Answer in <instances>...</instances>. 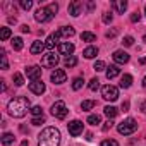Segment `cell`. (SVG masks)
<instances>
[{"instance_id": "cell-42", "label": "cell", "mask_w": 146, "mask_h": 146, "mask_svg": "<svg viewBox=\"0 0 146 146\" xmlns=\"http://www.w3.org/2000/svg\"><path fill=\"white\" fill-rule=\"evenodd\" d=\"M112 125H113V120L110 119L108 122H105V125H103V131H108V129H112Z\"/></svg>"}, {"instance_id": "cell-32", "label": "cell", "mask_w": 146, "mask_h": 146, "mask_svg": "<svg viewBox=\"0 0 146 146\" xmlns=\"http://www.w3.org/2000/svg\"><path fill=\"white\" fill-rule=\"evenodd\" d=\"M88 88H90L91 91H96V90L100 88V81H98L96 78H93V79L90 81V84H88Z\"/></svg>"}, {"instance_id": "cell-27", "label": "cell", "mask_w": 146, "mask_h": 146, "mask_svg": "<svg viewBox=\"0 0 146 146\" xmlns=\"http://www.w3.org/2000/svg\"><path fill=\"white\" fill-rule=\"evenodd\" d=\"M83 83H84L83 78H74V81H72V90H74V91L81 90V88H83Z\"/></svg>"}, {"instance_id": "cell-43", "label": "cell", "mask_w": 146, "mask_h": 146, "mask_svg": "<svg viewBox=\"0 0 146 146\" xmlns=\"http://www.w3.org/2000/svg\"><path fill=\"white\" fill-rule=\"evenodd\" d=\"M117 35V29H110V31H107V38H113Z\"/></svg>"}, {"instance_id": "cell-34", "label": "cell", "mask_w": 146, "mask_h": 146, "mask_svg": "<svg viewBox=\"0 0 146 146\" xmlns=\"http://www.w3.org/2000/svg\"><path fill=\"white\" fill-rule=\"evenodd\" d=\"M0 53H2V55H0V58H2V69L5 70V69H9V62H7V55H5V50H2Z\"/></svg>"}, {"instance_id": "cell-46", "label": "cell", "mask_w": 146, "mask_h": 146, "mask_svg": "<svg viewBox=\"0 0 146 146\" xmlns=\"http://www.w3.org/2000/svg\"><path fill=\"white\" fill-rule=\"evenodd\" d=\"M139 108H141V112H143V113H146V100L141 103V107H139Z\"/></svg>"}, {"instance_id": "cell-11", "label": "cell", "mask_w": 146, "mask_h": 146, "mask_svg": "<svg viewBox=\"0 0 146 146\" xmlns=\"http://www.w3.org/2000/svg\"><path fill=\"white\" fill-rule=\"evenodd\" d=\"M58 53L60 55H65V57H70L72 53H74V45H72L70 41H64L58 45Z\"/></svg>"}, {"instance_id": "cell-13", "label": "cell", "mask_w": 146, "mask_h": 146, "mask_svg": "<svg viewBox=\"0 0 146 146\" xmlns=\"http://www.w3.org/2000/svg\"><path fill=\"white\" fill-rule=\"evenodd\" d=\"M81 9H83V4L79 2V0H74V2H70L69 4V14L72 17H78L81 14Z\"/></svg>"}, {"instance_id": "cell-50", "label": "cell", "mask_w": 146, "mask_h": 146, "mask_svg": "<svg viewBox=\"0 0 146 146\" xmlns=\"http://www.w3.org/2000/svg\"><path fill=\"white\" fill-rule=\"evenodd\" d=\"M144 12H146V5H144Z\"/></svg>"}, {"instance_id": "cell-18", "label": "cell", "mask_w": 146, "mask_h": 146, "mask_svg": "<svg viewBox=\"0 0 146 146\" xmlns=\"http://www.w3.org/2000/svg\"><path fill=\"white\" fill-rule=\"evenodd\" d=\"M43 48H45V43L38 40V41H35V43L31 45V48H29V52H31L33 55H38V53H41V52H43Z\"/></svg>"}, {"instance_id": "cell-22", "label": "cell", "mask_w": 146, "mask_h": 146, "mask_svg": "<svg viewBox=\"0 0 146 146\" xmlns=\"http://www.w3.org/2000/svg\"><path fill=\"white\" fill-rule=\"evenodd\" d=\"M103 113H105V115H107L108 119H113V117H115V115L119 113V110H117L115 107H112V105H107V107L103 108Z\"/></svg>"}, {"instance_id": "cell-23", "label": "cell", "mask_w": 146, "mask_h": 146, "mask_svg": "<svg viewBox=\"0 0 146 146\" xmlns=\"http://www.w3.org/2000/svg\"><path fill=\"white\" fill-rule=\"evenodd\" d=\"M64 64H65V67H67V69H70V67H76V65H78V57H76V55H70V57H65Z\"/></svg>"}, {"instance_id": "cell-45", "label": "cell", "mask_w": 146, "mask_h": 146, "mask_svg": "<svg viewBox=\"0 0 146 146\" xmlns=\"http://www.w3.org/2000/svg\"><path fill=\"white\" fill-rule=\"evenodd\" d=\"M122 110H124V112L129 110V102H124V103H122Z\"/></svg>"}, {"instance_id": "cell-40", "label": "cell", "mask_w": 146, "mask_h": 146, "mask_svg": "<svg viewBox=\"0 0 146 146\" xmlns=\"http://www.w3.org/2000/svg\"><path fill=\"white\" fill-rule=\"evenodd\" d=\"M122 43H124L125 46H132V45H134V38H132V36H125Z\"/></svg>"}, {"instance_id": "cell-33", "label": "cell", "mask_w": 146, "mask_h": 146, "mask_svg": "<svg viewBox=\"0 0 146 146\" xmlns=\"http://www.w3.org/2000/svg\"><path fill=\"white\" fill-rule=\"evenodd\" d=\"M100 122H102L100 115H90V117H88V124H91V125H98Z\"/></svg>"}, {"instance_id": "cell-47", "label": "cell", "mask_w": 146, "mask_h": 146, "mask_svg": "<svg viewBox=\"0 0 146 146\" xmlns=\"http://www.w3.org/2000/svg\"><path fill=\"white\" fill-rule=\"evenodd\" d=\"M21 146H29V143H28V139H24V141L21 143Z\"/></svg>"}, {"instance_id": "cell-6", "label": "cell", "mask_w": 146, "mask_h": 146, "mask_svg": "<svg viewBox=\"0 0 146 146\" xmlns=\"http://www.w3.org/2000/svg\"><path fill=\"white\" fill-rule=\"evenodd\" d=\"M67 107H65V103L64 102H55L53 105H52V115L53 117H57V119H65L67 117Z\"/></svg>"}, {"instance_id": "cell-7", "label": "cell", "mask_w": 146, "mask_h": 146, "mask_svg": "<svg viewBox=\"0 0 146 146\" xmlns=\"http://www.w3.org/2000/svg\"><path fill=\"white\" fill-rule=\"evenodd\" d=\"M58 64V57L53 53V52H48L46 55H43V58H41V67H55Z\"/></svg>"}, {"instance_id": "cell-26", "label": "cell", "mask_w": 146, "mask_h": 146, "mask_svg": "<svg viewBox=\"0 0 146 146\" xmlns=\"http://www.w3.org/2000/svg\"><path fill=\"white\" fill-rule=\"evenodd\" d=\"M81 40H83V41L91 43V41H96V36H95L93 33H90V31H84V33L81 35Z\"/></svg>"}, {"instance_id": "cell-28", "label": "cell", "mask_w": 146, "mask_h": 146, "mask_svg": "<svg viewBox=\"0 0 146 146\" xmlns=\"http://www.w3.org/2000/svg\"><path fill=\"white\" fill-rule=\"evenodd\" d=\"M11 29L9 28H2V29H0V40H2V41H5V40H9L11 38Z\"/></svg>"}, {"instance_id": "cell-3", "label": "cell", "mask_w": 146, "mask_h": 146, "mask_svg": "<svg viewBox=\"0 0 146 146\" xmlns=\"http://www.w3.org/2000/svg\"><path fill=\"white\" fill-rule=\"evenodd\" d=\"M136 129H137V124H136L134 119H125V120H122V122L117 125L119 134H124V136H129V134L136 132Z\"/></svg>"}, {"instance_id": "cell-38", "label": "cell", "mask_w": 146, "mask_h": 146, "mask_svg": "<svg viewBox=\"0 0 146 146\" xmlns=\"http://www.w3.org/2000/svg\"><path fill=\"white\" fill-rule=\"evenodd\" d=\"M102 146H119V143L115 139H105L102 141Z\"/></svg>"}, {"instance_id": "cell-30", "label": "cell", "mask_w": 146, "mask_h": 146, "mask_svg": "<svg viewBox=\"0 0 146 146\" xmlns=\"http://www.w3.org/2000/svg\"><path fill=\"white\" fill-rule=\"evenodd\" d=\"M14 84H16V86H23V84H24L23 74H19V72H16V74H14Z\"/></svg>"}, {"instance_id": "cell-8", "label": "cell", "mask_w": 146, "mask_h": 146, "mask_svg": "<svg viewBox=\"0 0 146 146\" xmlns=\"http://www.w3.org/2000/svg\"><path fill=\"white\" fill-rule=\"evenodd\" d=\"M67 129H69V134H70V136L78 137V136L83 132V122H81V120H72V122L67 124Z\"/></svg>"}, {"instance_id": "cell-35", "label": "cell", "mask_w": 146, "mask_h": 146, "mask_svg": "<svg viewBox=\"0 0 146 146\" xmlns=\"http://www.w3.org/2000/svg\"><path fill=\"white\" fill-rule=\"evenodd\" d=\"M31 113H33L35 117H41V115H43V110H41V107H40V105H36V107H33V108H31Z\"/></svg>"}, {"instance_id": "cell-25", "label": "cell", "mask_w": 146, "mask_h": 146, "mask_svg": "<svg viewBox=\"0 0 146 146\" xmlns=\"http://www.w3.org/2000/svg\"><path fill=\"white\" fill-rule=\"evenodd\" d=\"M23 46H24V43H23V38H19V36H16V38H12V48L14 50H23Z\"/></svg>"}, {"instance_id": "cell-49", "label": "cell", "mask_w": 146, "mask_h": 146, "mask_svg": "<svg viewBox=\"0 0 146 146\" xmlns=\"http://www.w3.org/2000/svg\"><path fill=\"white\" fill-rule=\"evenodd\" d=\"M143 40H144V43H146V35H144V36H143Z\"/></svg>"}, {"instance_id": "cell-4", "label": "cell", "mask_w": 146, "mask_h": 146, "mask_svg": "<svg viewBox=\"0 0 146 146\" xmlns=\"http://www.w3.org/2000/svg\"><path fill=\"white\" fill-rule=\"evenodd\" d=\"M53 12H52V9L50 7H40L36 12H35V19H36V23H48V21H52L53 19Z\"/></svg>"}, {"instance_id": "cell-31", "label": "cell", "mask_w": 146, "mask_h": 146, "mask_svg": "<svg viewBox=\"0 0 146 146\" xmlns=\"http://www.w3.org/2000/svg\"><path fill=\"white\" fill-rule=\"evenodd\" d=\"M93 69H95L96 72H100V70H105V69H107V65H105V62H103V60H96V62H95V65H93Z\"/></svg>"}, {"instance_id": "cell-29", "label": "cell", "mask_w": 146, "mask_h": 146, "mask_svg": "<svg viewBox=\"0 0 146 146\" xmlns=\"http://www.w3.org/2000/svg\"><path fill=\"white\" fill-rule=\"evenodd\" d=\"M95 105H96V102H95V100H86V102H83V103H81V108H83V110H91Z\"/></svg>"}, {"instance_id": "cell-19", "label": "cell", "mask_w": 146, "mask_h": 146, "mask_svg": "<svg viewBox=\"0 0 146 146\" xmlns=\"http://www.w3.org/2000/svg\"><path fill=\"white\" fill-rule=\"evenodd\" d=\"M57 40H58V36H57V33H53V35H50V36L46 38V41H45V48H48V50H52V48L55 46V43H57Z\"/></svg>"}, {"instance_id": "cell-12", "label": "cell", "mask_w": 146, "mask_h": 146, "mask_svg": "<svg viewBox=\"0 0 146 146\" xmlns=\"http://www.w3.org/2000/svg\"><path fill=\"white\" fill-rule=\"evenodd\" d=\"M29 90H31V93H35V95H41V93H45V83L41 81V79H38V81H31L29 83Z\"/></svg>"}, {"instance_id": "cell-41", "label": "cell", "mask_w": 146, "mask_h": 146, "mask_svg": "<svg viewBox=\"0 0 146 146\" xmlns=\"http://www.w3.org/2000/svg\"><path fill=\"white\" fill-rule=\"evenodd\" d=\"M139 19H141V14H139V12H134V14L131 16V23H139Z\"/></svg>"}, {"instance_id": "cell-20", "label": "cell", "mask_w": 146, "mask_h": 146, "mask_svg": "<svg viewBox=\"0 0 146 146\" xmlns=\"http://www.w3.org/2000/svg\"><path fill=\"white\" fill-rule=\"evenodd\" d=\"M131 84H132V76L131 74H124L122 79H120V88L127 90V88H131Z\"/></svg>"}, {"instance_id": "cell-1", "label": "cell", "mask_w": 146, "mask_h": 146, "mask_svg": "<svg viewBox=\"0 0 146 146\" xmlns=\"http://www.w3.org/2000/svg\"><path fill=\"white\" fill-rule=\"evenodd\" d=\"M7 110H9V113H11L12 117L21 119V117H24L28 112H31V102H29L26 96H16V98H12V100L9 102Z\"/></svg>"}, {"instance_id": "cell-36", "label": "cell", "mask_w": 146, "mask_h": 146, "mask_svg": "<svg viewBox=\"0 0 146 146\" xmlns=\"http://www.w3.org/2000/svg\"><path fill=\"white\" fill-rule=\"evenodd\" d=\"M21 7H23L24 11H29V9L33 7V2H31V0H21Z\"/></svg>"}, {"instance_id": "cell-15", "label": "cell", "mask_w": 146, "mask_h": 146, "mask_svg": "<svg viewBox=\"0 0 146 146\" xmlns=\"http://www.w3.org/2000/svg\"><path fill=\"white\" fill-rule=\"evenodd\" d=\"M74 35H76V29L72 28V26H62V28L57 31V36H58V38H60V36H67V38H69V36H74Z\"/></svg>"}, {"instance_id": "cell-17", "label": "cell", "mask_w": 146, "mask_h": 146, "mask_svg": "<svg viewBox=\"0 0 146 146\" xmlns=\"http://www.w3.org/2000/svg\"><path fill=\"white\" fill-rule=\"evenodd\" d=\"M119 74H120V69H119L117 65H110V67H107V79H115Z\"/></svg>"}, {"instance_id": "cell-14", "label": "cell", "mask_w": 146, "mask_h": 146, "mask_svg": "<svg viewBox=\"0 0 146 146\" xmlns=\"http://www.w3.org/2000/svg\"><path fill=\"white\" fill-rule=\"evenodd\" d=\"M112 57H113V60H115L117 64H127V62H129V53L124 52V50H115Z\"/></svg>"}, {"instance_id": "cell-39", "label": "cell", "mask_w": 146, "mask_h": 146, "mask_svg": "<svg viewBox=\"0 0 146 146\" xmlns=\"http://www.w3.org/2000/svg\"><path fill=\"white\" fill-rule=\"evenodd\" d=\"M112 21H113V16H112L110 12H105V14H103V23H105V24H110Z\"/></svg>"}, {"instance_id": "cell-2", "label": "cell", "mask_w": 146, "mask_h": 146, "mask_svg": "<svg viewBox=\"0 0 146 146\" xmlns=\"http://www.w3.org/2000/svg\"><path fill=\"white\" fill-rule=\"evenodd\" d=\"M60 144V131L57 127H46L38 136V146H58Z\"/></svg>"}, {"instance_id": "cell-21", "label": "cell", "mask_w": 146, "mask_h": 146, "mask_svg": "<svg viewBox=\"0 0 146 146\" xmlns=\"http://www.w3.org/2000/svg\"><path fill=\"white\" fill-rule=\"evenodd\" d=\"M83 55H84L86 58H95V57L98 55V48H96V46H88V48L83 52Z\"/></svg>"}, {"instance_id": "cell-24", "label": "cell", "mask_w": 146, "mask_h": 146, "mask_svg": "<svg viewBox=\"0 0 146 146\" xmlns=\"http://www.w3.org/2000/svg\"><path fill=\"white\" fill-rule=\"evenodd\" d=\"M14 143V134L12 132H4L2 134V144L4 146H9V144H12Z\"/></svg>"}, {"instance_id": "cell-44", "label": "cell", "mask_w": 146, "mask_h": 146, "mask_svg": "<svg viewBox=\"0 0 146 146\" xmlns=\"http://www.w3.org/2000/svg\"><path fill=\"white\" fill-rule=\"evenodd\" d=\"M21 31H23V33H29V26H28V24H23V26H21Z\"/></svg>"}, {"instance_id": "cell-37", "label": "cell", "mask_w": 146, "mask_h": 146, "mask_svg": "<svg viewBox=\"0 0 146 146\" xmlns=\"http://www.w3.org/2000/svg\"><path fill=\"white\" fill-rule=\"evenodd\" d=\"M31 124H33V125H41V124H45V117H43V115H41V117H33Z\"/></svg>"}, {"instance_id": "cell-16", "label": "cell", "mask_w": 146, "mask_h": 146, "mask_svg": "<svg viewBox=\"0 0 146 146\" xmlns=\"http://www.w3.org/2000/svg\"><path fill=\"white\" fill-rule=\"evenodd\" d=\"M112 7H113L119 14H124L125 9H127V2H125V0H115V2H112Z\"/></svg>"}, {"instance_id": "cell-10", "label": "cell", "mask_w": 146, "mask_h": 146, "mask_svg": "<svg viewBox=\"0 0 146 146\" xmlns=\"http://www.w3.org/2000/svg\"><path fill=\"white\" fill-rule=\"evenodd\" d=\"M26 74H28V78L31 81H38L41 78V67L40 65H29L26 69Z\"/></svg>"}, {"instance_id": "cell-5", "label": "cell", "mask_w": 146, "mask_h": 146, "mask_svg": "<svg viewBox=\"0 0 146 146\" xmlns=\"http://www.w3.org/2000/svg\"><path fill=\"white\" fill-rule=\"evenodd\" d=\"M102 95H103V98L107 102H115L119 98V90L115 86H112V84H107V86L102 88Z\"/></svg>"}, {"instance_id": "cell-9", "label": "cell", "mask_w": 146, "mask_h": 146, "mask_svg": "<svg viewBox=\"0 0 146 146\" xmlns=\"http://www.w3.org/2000/svg\"><path fill=\"white\" fill-rule=\"evenodd\" d=\"M50 79H52L53 84H62V83H65L67 74H65V70H62V69H55L50 74Z\"/></svg>"}, {"instance_id": "cell-48", "label": "cell", "mask_w": 146, "mask_h": 146, "mask_svg": "<svg viewBox=\"0 0 146 146\" xmlns=\"http://www.w3.org/2000/svg\"><path fill=\"white\" fill-rule=\"evenodd\" d=\"M143 86H144V88H146V78H144V79H143Z\"/></svg>"}]
</instances>
